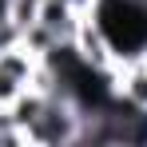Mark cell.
<instances>
[{
	"label": "cell",
	"instance_id": "obj_1",
	"mask_svg": "<svg viewBox=\"0 0 147 147\" xmlns=\"http://www.w3.org/2000/svg\"><path fill=\"white\" fill-rule=\"evenodd\" d=\"M80 103L72 96H44V107L40 115L24 127V139L28 143H40V147H64V143H76L80 139Z\"/></svg>",
	"mask_w": 147,
	"mask_h": 147
},
{
	"label": "cell",
	"instance_id": "obj_2",
	"mask_svg": "<svg viewBox=\"0 0 147 147\" xmlns=\"http://www.w3.org/2000/svg\"><path fill=\"white\" fill-rule=\"evenodd\" d=\"M111 84H115V96H123L127 103H135V107L147 111V60H143V56H127V60H119Z\"/></svg>",
	"mask_w": 147,
	"mask_h": 147
},
{
	"label": "cell",
	"instance_id": "obj_3",
	"mask_svg": "<svg viewBox=\"0 0 147 147\" xmlns=\"http://www.w3.org/2000/svg\"><path fill=\"white\" fill-rule=\"evenodd\" d=\"M40 8H44V0H12V24L32 28L40 20Z\"/></svg>",
	"mask_w": 147,
	"mask_h": 147
},
{
	"label": "cell",
	"instance_id": "obj_4",
	"mask_svg": "<svg viewBox=\"0 0 147 147\" xmlns=\"http://www.w3.org/2000/svg\"><path fill=\"white\" fill-rule=\"evenodd\" d=\"M0 143H24V131H20V123L12 119L8 107H0Z\"/></svg>",
	"mask_w": 147,
	"mask_h": 147
},
{
	"label": "cell",
	"instance_id": "obj_5",
	"mask_svg": "<svg viewBox=\"0 0 147 147\" xmlns=\"http://www.w3.org/2000/svg\"><path fill=\"white\" fill-rule=\"evenodd\" d=\"M12 20V0H0V24Z\"/></svg>",
	"mask_w": 147,
	"mask_h": 147
},
{
	"label": "cell",
	"instance_id": "obj_6",
	"mask_svg": "<svg viewBox=\"0 0 147 147\" xmlns=\"http://www.w3.org/2000/svg\"><path fill=\"white\" fill-rule=\"evenodd\" d=\"M143 60H147V52H143Z\"/></svg>",
	"mask_w": 147,
	"mask_h": 147
}]
</instances>
